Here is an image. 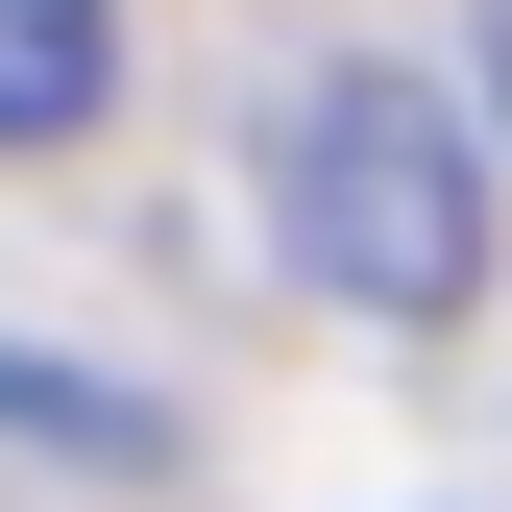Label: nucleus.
<instances>
[{
  "mask_svg": "<svg viewBox=\"0 0 512 512\" xmlns=\"http://www.w3.org/2000/svg\"><path fill=\"white\" fill-rule=\"evenodd\" d=\"M269 220H293V269L342 317H464L488 293V147H464V98L415 49H366V74H317L269 122Z\"/></svg>",
  "mask_w": 512,
  "mask_h": 512,
  "instance_id": "f257e3e1",
  "label": "nucleus"
},
{
  "mask_svg": "<svg viewBox=\"0 0 512 512\" xmlns=\"http://www.w3.org/2000/svg\"><path fill=\"white\" fill-rule=\"evenodd\" d=\"M122 98V0H0V147H74Z\"/></svg>",
  "mask_w": 512,
  "mask_h": 512,
  "instance_id": "f03ea898",
  "label": "nucleus"
}]
</instances>
